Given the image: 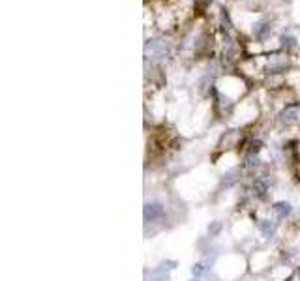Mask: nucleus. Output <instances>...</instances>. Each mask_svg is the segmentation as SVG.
Segmentation results:
<instances>
[{
    "label": "nucleus",
    "mask_w": 300,
    "mask_h": 281,
    "mask_svg": "<svg viewBox=\"0 0 300 281\" xmlns=\"http://www.w3.org/2000/svg\"><path fill=\"white\" fill-rule=\"evenodd\" d=\"M163 206L158 203H146L145 206V219L146 221H156L158 218H162Z\"/></svg>",
    "instance_id": "f257e3e1"
},
{
    "label": "nucleus",
    "mask_w": 300,
    "mask_h": 281,
    "mask_svg": "<svg viewBox=\"0 0 300 281\" xmlns=\"http://www.w3.org/2000/svg\"><path fill=\"white\" fill-rule=\"evenodd\" d=\"M272 210L278 214V218L284 219L291 214V206H289V203H276L274 206H272Z\"/></svg>",
    "instance_id": "f03ea898"
},
{
    "label": "nucleus",
    "mask_w": 300,
    "mask_h": 281,
    "mask_svg": "<svg viewBox=\"0 0 300 281\" xmlns=\"http://www.w3.org/2000/svg\"><path fill=\"white\" fill-rule=\"evenodd\" d=\"M261 229L265 231V234H267V236L274 233V225H272L270 221H265V223H261Z\"/></svg>",
    "instance_id": "7ed1b4c3"
},
{
    "label": "nucleus",
    "mask_w": 300,
    "mask_h": 281,
    "mask_svg": "<svg viewBox=\"0 0 300 281\" xmlns=\"http://www.w3.org/2000/svg\"><path fill=\"white\" fill-rule=\"evenodd\" d=\"M201 272H203V265H197V266H193V276H199Z\"/></svg>",
    "instance_id": "20e7f679"
}]
</instances>
